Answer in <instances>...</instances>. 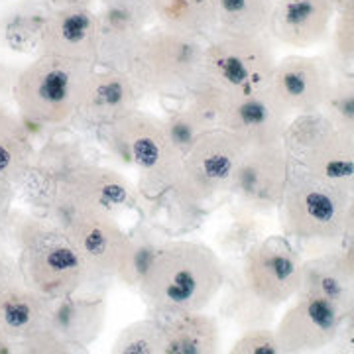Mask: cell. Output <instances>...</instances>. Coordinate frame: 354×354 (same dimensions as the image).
I'll return each mask as SVG.
<instances>
[{
  "label": "cell",
  "mask_w": 354,
  "mask_h": 354,
  "mask_svg": "<svg viewBox=\"0 0 354 354\" xmlns=\"http://www.w3.org/2000/svg\"><path fill=\"white\" fill-rule=\"evenodd\" d=\"M223 258L205 242L167 239L138 288L153 315L203 311L227 288Z\"/></svg>",
  "instance_id": "obj_1"
},
{
  "label": "cell",
  "mask_w": 354,
  "mask_h": 354,
  "mask_svg": "<svg viewBox=\"0 0 354 354\" xmlns=\"http://www.w3.org/2000/svg\"><path fill=\"white\" fill-rule=\"evenodd\" d=\"M10 232L26 283L41 295L50 299L71 295L88 281L75 244L46 215L16 213L10 216Z\"/></svg>",
  "instance_id": "obj_2"
},
{
  "label": "cell",
  "mask_w": 354,
  "mask_h": 354,
  "mask_svg": "<svg viewBox=\"0 0 354 354\" xmlns=\"http://www.w3.org/2000/svg\"><path fill=\"white\" fill-rule=\"evenodd\" d=\"M95 67L93 62L46 53H39L26 65L14 81L12 99L32 134L55 130L75 120L87 79Z\"/></svg>",
  "instance_id": "obj_3"
},
{
  "label": "cell",
  "mask_w": 354,
  "mask_h": 354,
  "mask_svg": "<svg viewBox=\"0 0 354 354\" xmlns=\"http://www.w3.org/2000/svg\"><path fill=\"white\" fill-rule=\"evenodd\" d=\"M97 134L111 156L138 174L140 191L148 197H160L174 185L183 158L160 116L134 109Z\"/></svg>",
  "instance_id": "obj_4"
},
{
  "label": "cell",
  "mask_w": 354,
  "mask_h": 354,
  "mask_svg": "<svg viewBox=\"0 0 354 354\" xmlns=\"http://www.w3.org/2000/svg\"><path fill=\"white\" fill-rule=\"evenodd\" d=\"M351 197V193L293 164L278 209L283 236L297 248L342 244Z\"/></svg>",
  "instance_id": "obj_5"
},
{
  "label": "cell",
  "mask_w": 354,
  "mask_h": 354,
  "mask_svg": "<svg viewBox=\"0 0 354 354\" xmlns=\"http://www.w3.org/2000/svg\"><path fill=\"white\" fill-rule=\"evenodd\" d=\"M205 39L164 26L150 28L127 65L144 95L185 97L201 73Z\"/></svg>",
  "instance_id": "obj_6"
},
{
  "label": "cell",
  "mask_w": 354,
  "mask_h": 354,
  "mask_svg": "<svg viewBox=\"0 0 354 354\" xmlns=\"http://www.w3.org/2000/svg\"><path fill=\"white\" fill-rule=\"evenodd\" d=\"M278 55L274 39L262 36H213L205 41L201 73L195 85L211 88L227 101L266 91Z\"/></svg>",
  "instance_id": "obj_7"
},
{
  "label": "cell",
  "mask_w": 354,
  "mask_h": 354,
  "mask_svg": "<svg viewBox=\"0 0 354 354\" xmlns=\"http://www.w3.org/2000/svg\"><path fill=\"white\" fill-rule=\"evenodd\" d=\"M246 148L234 136L216 128L203 136L189 153L183 156L174 185L167 191L169 205L179 215L195 218L221 195L230 191V183Z\"/></svg>",
  "instance_id": "obj_8"
},
{
  "label": "cell",
  "mask_w": 354,
  "mask_h": 354,
  "mask_svg": "<svg viewBox=\"0 0 354 354\" xmlns=\"http://www.w3.org/2000/svg\"><path fill=\"white\" fill-rule=\"evenodd\" d=\"M281 144L293 164L354 195V136L323 111L291 116Z\"/></svg>",
  "instance_id": "obj_9"
},
{
  "label": "cell",
  "mask_w": 354,
  "mask_h": 354,
  "mask_svg": "<svg viewBox=\"0 0 354 354\" xmlns=\"http://www.w3.org/2000/svg\"><path fill=\"white\" fill-rule=\"evenodd\" d=\"M301 266V252L288 236L266 234L241 258L239 278L252 297L278 309L299 293Z\"/></svg>",
  "instance_id": "obj_10"
},
{
  "label": "cell",
  "mask_w": 354,
  "mask_h": 354,
  "mask_svg": "<svg viewBox=\"0 0 354 354\" xmlns=\"http://www.w3.org/2000/svg\"><path fill=\"white\" fill-rule=\"evenodd\" d=\"M136 201V193L124 174L97 162L83 164L57 185L44 215L62 213H104L116 216Z\"/></svg>",
  "instance_id": "obj_11"
},
{
  "label": "cell",
  "mask_w": 354,
  "mask_h": 354,
  "mask_svg": "<svg viewBox=\"0 0 354 354\" xmlns=\"http://www.w3.org/2000/svg\"><path fill=\"white\" fill-rule=\"evenodd\" d=\"M57 227L75 244L87 266L88 279L114 278L122 264L130 232L120 227L116 216L104 213H62L51 216Z\"/></svg>",
  "instance_id": "obj_12"
},
{
  "label": "cell",
  "mask_w": 354,
  "mask_h": 354,
  "mask_svg": "<svg viewBox=\"0 0 354 354\" xmlns=\"http://www.w3.org/2000/svg\"><path fill=\"white\" fill-rule=\"evenodd\" d=\"M291 165L283 144L250 148L236 165L228 195L260 215L274 213L283 199Z\"/></svg>",
  "instance_id": "obj_13"
},
{
  "label": "cell",
  "mask_w": 354,
  "mask_h": 354,
  "mask_svg": "<svg viewBox=\"0 0 354 354\" xmlns=\"http://www.w3.org/2000/svg\"><path fill=\"white\" fill-rule=\"evenodd\" d=\"M333 81L335 69L329 57L293 53L278 59L268 91L286 113L297 116L323 111Z\"/></svg>",
  "instance_id": "obj_14"
},
{
  "label": "cell",
  "mask_w": 354,
  "mask_h": 354,
  "mask_svg": "<svg viewBox=\"0 0 354 354\" xmlns=\"http://www.w3.org/2000/svg\"><path fill=\"white\" fill-rule=\"evenodd\" d=\"M344 311L323 297L297 293L274 327L283 354L317 353L339 342Z\"/></svg>",
  "instance_id": "obj_15"
},
{
  "label": "cell",
  "mask_w": 354,
  "mask_h": 354,
  "mask_svg": "<svg viewBox=\"0 0 354 354\" xmlns=\"http://www.w3.org/2000/svg\"><path fill=\"white\" fill-rule=\"evenodd\" d=\"M99 46L101 67L124 69L142 36L156 22L152 0H99Z\"/></svg>",
  "instance_id": "obj_16"
},
{
  "label": "cell",
  "mask_w": 354,
  "mask_h": 354,
  "mask_svg": "<svg viewBox=\"0 0 354 354\" xmlns=\"http://www.w3.org/2000/svg\"><path fill=\"white\" fill-rule=\"evenodd\" d=\"M291 116L270 91L239 97L227 102L218 128L241 142L246 150L281 144Z\"/></svg>",
  "instance_id": "obj_17"
},
{
  "label": "cell",
  "mask_w": 354,
  "mask_h": 354,
  "mask_svg": "<svg viewBox=\"0 0 354 354\" xmlns=\"http://www.w3.org/2000/svg\"><path fill=\"white\" fill-rule=\"evenodd\" d=\"M142 95L128 71L97 65L87 79L75 120L99 130L138 109Z\"/></svg>",
  "instance_id": "obj_18"
},
{
  "label": "cell",
  "mask_w": 354,
  "mask_h": 354,
  "mask_svg": "<svg viewBox=\"0 0 354 354\" xmlns=\"http://www.w3.org/2000/svg\"><path fill=\"white\" fill-rule=\"evenodd\" d=\"M50 304V297L26 283L18 260L0 252V330L18 344L46 321Z\"/></svg>",
  "instance_id": "obj_19"
},
{
  "label": "cell",
  "mask_w": 354,
  "mask_h": 354,
  "mask_svg": "<svg viewBox=\"0 0 354 354\" xmlns=\"http://www.w3.org/2000/svg\"><path fill=\"white\" fill-rule=\"evenodd\" d=\"M333 0H276L268 36L291 50H309L330 34Z\"/></svg>",
  "instance_id": "obj_20"
},
{
  "label": "cell",
  "mask_w": 354,
  "mask_h": 354,
  "mask_svg": "<svg viewBox=\"0 0 354 354\" xmlns=\"http://www.w3.org/2000/svg\"><path fill=\"white\" fill-rule=\"evenodd\" d=\"M97 46L99 16L93 6H69L48 12L39 36V53L95 64Z\"/></svg>",
  "instance_id": "obj_21"
},
{
  "label": "cell",
  "mask_w": 354,
  "mask_h": 354,
  "mask_svg": "<svg viewBox=\"0 0 354 354\" xmlns=\"http://www.w3.org/2000/svg\"><path fill=\"white\" fill-rule=\"evenodd\" d=\"M87 162V152L79 140L64 134L50 136L36 150L32 169L20 187H38V205L44 207L46 213L57 185Z\"/></svg>",
  "instance_id": "obj_22"
},
{
  "label": "cell",
  "mask_w": 354,
  "mask_h": 354,
  "mask_svg": "<svg viewBox=\"0 0 354 354\" xmlns=\"http://www.w3.org/2000/svg\"><path fill=\"white\" fill-rule=\"evenodd\" d=\"M106 319V301L102 295H64L51 299L46 323L65 341L75 353L87 351L91 342L101 335Z\"/></svg>",
  "instance_id": "obj_23"
},
{
  "label": "cell",
  "mask_w": 354,
  "mask_h": 354,
  "mask_svg": "<svg viewBox=\"0 0 354 354\" xmlns=\"http://www.w3.org/2000/svg\"><path fill=\"white\" fill-rule=\"evenodd\" d=\"M164 351L162 354H215L221 353L223 337L215 315L187 311L162 317Z\"/></svg>",
  "instance_id": "obj_24"
},
{
  "label": "cell",
  "mask_w": 354,
  "mask_h": 354,
  "mask_svg": "<svg viewBox=\"0 0 354 354\" xmlns=\"http://www.w3.org/2000/svg\"><path fill=\"white\" fill-rule=\"evenodd\" d=\"M299 293L323 297L344 313L348 311L354 304V278L342 268L339 250L304 260Z\"/></svg>",
  "instance_id": "obj_25"
},
{
  "label": "cell",
  "mask_w": 354,
  "mask_h": 354,
  "mask_svg": "<svg viewBox=\"0 0 354 354\" xmlns=\"http://www.w3.org/2000/svg\"><path fill=\"white\" fill-rule=\"evenodd\" d=\"M36 150L24 118L0 102V177L20 187L32 169Z\"/></svg>",
  "instance_id": "obj_26"
},
{
  "label": "cell",
  "mask_w": 354,
  "mask_h": 354,
  "mask_svg": "<svg viewBox=\"0 0 354 354\" xmlns=\"http://www.w3.org/2000/svg\"><path fill=\"white\" fill-rule=\"evenodd\" d=\"M156 22L195 38H213L216 32V0H152Z\"/></svg>",
  "instance_id": "obj_27"
},
{
  "label": "cell",
  "mask_w": 354,
  "mask_h": 354,
  "mask_svg": "<svg viewBox=\"0 0 354 354\" xmlns=\"http://www.w3.org/2000/svg\"><path fill=\"white\" fill-rule=\"evenodd\" d=\"M276 0H216L215 36L268 34Z\"/></svg>",
  "instance_id": "obj_28"
},
{
  "label": "cell",
  "mask_w": 354,
  "mask_h": 354,
  "mask_svg": "<svg viewBox=\"0 0 354 354\" xmlns=\"http://www.w3.org/2000/svg\"><path fill=\"white\" fill-rule=\"evenodd\" d=\"M165 241L167 239L164 236V232L150 227V225H142L134 232H130V239H128L127 250L122 256V264H120V270L116 274V279L120 283H124L127 288L138 291Z\"/></svg>",
  "instance_id": "obj_29"
},
{
  "label": "cell",
  "mask_w": 354,
  "mask_h": 354,
  "mask_svg": "<svg viewBox=\"0 0 354 354\" xmlns=\"http://www.w3.org/2000/svg\"><path fill=\"white\" fill-rule=\"evenodd\" d=\"M266 236V223L262 215L252 209L236 203L228 211L227 223L223 225L216 241L221 250L228 256L242 258L244 254L252 248L254 244L262 241Z\"/></svg>",
  "instance_id": "obj_30"
},
{
  "label": "cell",
  "mask_w": 354,
  "mask_h": 354,
  "mask_svg": "<svg viewBox=\"0 0 354 354\" xmlns=\"http://www.w3.org/2000/svg\"><path fill=\"white\" fill-rule=\"evenodd\" d=\"M162 351L164 327L162 317L158 315L127 325L113 344V353L116 354H162Z\"/></svg>",
  "instance_id": "obj_31"
},
{
  "label": "cell",
  "mask_w": 354,
  "mask_h": 354,
  "mask_svg": "<svg viewBox=\"0 0 354 354\" xmlns=\"http://www.w3.org/2000/svg\"><path fill=\"white\" fill-rule=\"evenodd\" d=\"M162 120H164L167 136L171 140V144L176 146L177 152L181 153V158H183L185 153H189L191 148H193L207 132H211V128L207 127L201 118L191 111L187 104L176 106V109H169Z\"/></svg>",
  "instance_id": "obj_32"
},
{
  "label": "cell",
  "mask_w": 354,
  "mask_h": 354,
  "mask_svg": "<svg viewBox=\"0 0 354 354\" xmlns=\"http://www.w3.org/2000/svg\"><path fill=\"white\" fill-rule=\"evenodd\" d=\"M329 62L337 73H354V2L335 14Z\"/></svg>",
  "instance_id": "obj_33"
},
{
  "label": "cell",
  "mask_w": 354,
  "mask_h": 354,
  "mask_svg": "<svg viewBox=\"0 0 354 354\" xmlns=\"http://www.w3.org/2000/svg\"><path fill=\"white\" fill-rule=\"evenodd\" d=\"M323 113L330 120L354 136V73H337Z\"/></svg>",
  "instance_id": "obj_34"
},
{
  "label": "cell",
  "mask_w": 354,
  "mask_h": 354,
  "mask_svg": "<svg viewBox=\"0 0 354 354\" xmlns=\"http://www.w3.org/2000/svg\"><path fill=\"white\" fill-rule=\"evenodd\" d=\"M230 354H283L278 335L272 325L248 327L234 339L228 348Z\"/></svg>",
  "instance_id": "obj_35"
},
{
  "label": "cell",
  "mask_w": 354,
  "mask_h": 354,
  "mask_svg": "<svg viewBox=\"0 0 354 354\" xmlns=\"http://www.w3.org/2000/svg\"><path fill=\"white\" fill-rule=\"evenodd\" d=\"M18 353L20 354H71L75 353L73 346L65 341L59 333L51 329L44 321L39 327L26 335L22 341L18 342Z\"/></svg>",
  "instance_id": "obj_36"
},
{
  "label": "cell",
  "mask_w": 354,
  "mask_h": 354,
  "mask_svg": "<svg viewBox=\"0 0 354 354\" xmlns=\"http://www.w3.org/2000/svg\"><path fill=\"white\" fill-rule=\"evenodd\" d=\"M14 199H16V185L0 177V239L6 227L10 225Z\"/></svg>",
  "instance_id": "obj_37"
},
{
  "label": "cell",
  "mask_w": 354,
  "mask_h": 354,
  "mask_svg": "<svg viewBox=\"0 0 354 354\" xmlns=\"http://www.w3.org/2000/svg\"><path fill=\"white\" fill-rule=\"evenodd\" d=\"M339 344L344 346L346 351H354V304L348 307V311L344 313L342 321V330L339 337Z\"/></svg>",
  "instance_id": "obj_38"
},
{
  "label": "cell",
  "mask_w": 354,
  "mask_h": 354,
  "mask_svg": "<svg viewBox=\"0 0 354 354\" xmlns=\"http://www.w3.org/2000/svg\"><path fill=\"white\" fill-rule=\"evenodd\" d=\"M339 258H341L342 268L354 278V239L353 241L342 242V248L339 250Z\"/></svg>",
  "instance_id": "obj_39"
},
{
  "label": "cell",
  "mask_w": 354,
  "mask_h": 354,
  "mask_svg": "<svg viewBox=\"0 0 354 354\" xmlns=\"http://www.w3.org/2000/svg\"><path fill=\"white\" fill-rule=\"evenodd\" d=\"M97 0H41V4L48 10H59V8H69V6H93Z\"/></svg>",
  "instance_id": "obj_40"
},
{
  "label": "cell",
  "mask_w": 354,
  "mask_h": 354,
  "mask_svg": "<svg viewBox=\"0 0 354 354\" xmlns=\"http://www.w3.org/2000/svg\"><path fill=\"white\" fill-rule=\"evenodd\" d=\"M354 239V195L348 203V211H346V228H344V241H353Z\"/></svg>",
  "instance_id": "obj_41"
},
{
  "label": "cell",
  "mask_w": 354,
  "mask_h": 354,
  "mask_svg": "<svg viewBox=\"0 0 354 354\" xmlns=\"http://www.w3.org/2000/svg\"><path fill=\"white\" fill-rule=\"evenodd\" d=\"M0 354H18V344L0 330Z\"/></svg>",
  "instance_id": "obj_42"
},
{
  "label": "cell",
  "mask_w": 354,
  "mask_h": 354,
  "mask_svg": "<svg viewBox=\"0 0 354 354\" xmlns=\"http://www.w3.org/2000/svg\"><path fill=\"white\" fill-rule=\"evenodd\" d=\"M354 0H333V4H335V10H341L344 6H348V4H353Z\"/></svg>",
  "instance_id": "obj_43"
},
{
  "label": "cell",
  "mask_w": 354,
  "mask_h": 354,
  "mask_svg": "<svg viewBox=\"0 0 354 354\" xmlns=\"http://www.w3.org/2000/svg\"><path fill=\"white\" fill-rule=\"evenodd\" d=\"M0 79H2V67H0Z\"/></svg>",
  "instance_id": "obj_44"
}]
</instances>
